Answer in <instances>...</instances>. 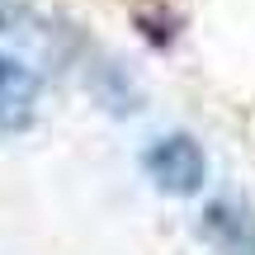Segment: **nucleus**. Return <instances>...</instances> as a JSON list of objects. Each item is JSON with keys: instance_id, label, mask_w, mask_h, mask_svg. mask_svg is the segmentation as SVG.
I'll list each match as a JSON object with an SVG mask.
<instances>
[{"instance_id": "1", "label": "nucleus", "mask_w": 255, "mask_h": 255, "mask_svg": "<svg viewBox=\"0 0 255 255\" xmlns=\"http://www.w3.org/2000/svg\"><path fill=\"white\" fill-rule=\"evenodd\" d=\"M142 170L170 199H189L208 184V151L199 146L194 132H161L142 151Z\"/></svg>"}, {"instance_id": "2", "label": "nucleus", "mask_w": 255, "mask_h": 255, "mask_svg": "<svg viewBox=\"0 0 255 255\" xmlns=\"http://www.w3.org/2000/svg\"><path fill=\"white\" fill-rule=\"evenodd\" d=\"M199 237L213 246V255H255V208L237 194H222L203 208Z\"/></svg>"}, {"instance_id": "3", "label": "nucleus", "mask_w": 255, "mask_h": 255, "mask_svg": "<svg viewBox=\"0 0 255 255\" xmlns=\"http://www.w3.org/2000/svg\"><path fill=\"white\" fill-rule=\"evenodd\" d=\"M38 95H43L38 71L0 52V132H28L38 119Z\"/></svg>"}]
</instances>
